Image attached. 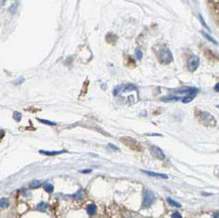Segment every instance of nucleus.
<instances>
[{
    "mask_svg": "<svg viewBox=\"0 0 219 218\" xmlns=\"http://www.w3.org/2000/svg\"><path fill=\"white\" fill-rule=\"evenodd\" d=\"M40 122L43 123V124H46V125H48V126H56L57 123L56 122H53V121H50V120H43V119H37Z\"/></svg>",
    "mask_w": 219,
    "mask_h": 218,
    "instance_id": "nucleus-20",
    "label": "nucleus"
},
{
    "mask_svg": "<svg viewBox=\"0 0 219 218\" xmlns=\"http://www.w3.org/2000/svg\"><path fill=\"white\" fill-rule=\"evenodd\" d=\"M25 193H23V195H24V197H26L27 198L28 196L31 195V193H29V191H24Z\"/></svg>",
    "mask_w": 219,
    "mask_h": 218,
    "instance_id": "nucleus-30",
    "label": "nucleus"
},
{
    "mask_svg": "<svg viewBox=\"0 0 219 218\" xmlns=\"http://www.w3.org/2000/svg\"><path fill=\"white\" fill-rule=\"evenodd\" d=\"M202 194L204 196H211L212 195V193H202Z\"/></svg>",
    "mask_w": 219,
    "mask_h": 218,
    "instance_id": "nucleus-32",
    "label": "nucleus"
},
{
    "mask_svg": "<svg viewBox=\"0 0 219 218\" xmlns=\"http://www.w3.org/2000/svg\"><path fill=\"white\" fill-rule=\"evenodd\" d=\"M201 34L203 35V36L206 39V40H208L209 41H210V42H212L213 44H218V43H217V41L216 40H215L214 38H213L212 36L209 35V33H207V32H205V31H201Z\"/></svg>",
    "mask_w": 219,
    "mask_h": 218,
    "instance_id": "nucleus-13",
    "label": "nucleus"
},
{
    "mask_svg": "<svg viewBox=\"0 0 219 218\" xmlns=\"http://www.w3.org/2000/svg\"><path fill=\"white\" fill-rule=\"evenodd\" d=\"M91 171H92V170H90V169H86V170H81L80 172L82 173V174H88V173H90Z\"/></svg>",
    "mask_w": 219,
    "mask_h": 218,
    "instance_id": "nucleus-27",
    "label": "nucleus"
},
{
    "mask_svg": "<svg viewBox=\"0 0 219 218\" xmlns=\"http://www.w3.org/2000/svg\"><path fill=\"white\" fill-rule=\"evenodd\" d=\"M199 89L197 88L194 87H189V86H184V87L180 88L177 90H176V93H181V94H183V93H186V94H190L191 93H194V92H198Z\"/></svg>",
    "mask_w": 219,
    "mask_h": 218,
    "instance_id": "nucleus-7",
    "label": "nucleus"
},
{
    "mask_svg": "<svg viewBox=\"0 0 219 218\" xmlns=\"http://www.w3.org/2000/svg\"><path fill=\"white\" fill-rule=\"evenodd\" d=\"M195 117L199 120V122L201 123L203 126H213L217 124V121H216L214 117L208 112L196 111L195 112Z\"/></svg>",
    "mask_w": 219,
    "mask_h": 218,
    "instance_id": "nucleus-1",
    "label": "nucleus"
},
{
    "mask_svg": "<svg viewBox=\"0 0 219 218\" xmlns=\"http://www.w3.org/2000/svg\"><path fill=\"white\" fill-rule=\"evenodd\" d=\"M141 171L144 174L148 175L149 176L152 177H157V178H162V179H167L168 178V176L165 174H162V173H158L154 172V171H151V170H141Z\"/></svg>",
    "mask_w": 219,
    "mask_h": 218,
    "instance_id": "nucleus-8",
    "label": "nucleus"
},
{
    "mask_svg": "<svg viewBox=\"0 0 219 218\" xmlns=\"http://www.w3.org/2000/svg\"><path fill=\"white\" fill-rule=\"evenodd\" d=\"M213 218H219V212H216L213 214Z\"/></svg>",
    "mask_w": 219,
    "mask_h": 218,
    "instance_id": "nucleus-29",
    "label": "nucleus"
},
{
    "mask_svg": "<svg viewBox=\"0 0 219 218\" xmlns=\"http://www.w3.org/2000/svg\"><path fill=\"white\" fill-rule=\"evenodd\" d=\"M13 118L17 121H20L21 119V113H20L19 112H13Z\"/></svg>",
    "mask_w": 219,
    "mask_h": 218,
    "instance_id": "nucleus-23",
    "label": "nucleus"
},
{
    "mask_svg": "<svg viewBox=\"0 0 219 218\" xmlns=\"http://www.w3.org/2000/svg\"><path fill=\"white\" fill-rule=\"evenodd\" d=\"M136 58H137V59H139V60L142 59V58H143V53H142V51L140 48H137L136 49Z\"/></svg>",
    "mask_w": 219,
    "mask_h": 218,
    "instance_id": "nucleus-24",
    "label": "nucleus"
},
{
    "mask_svg": "<svg viewBox=\"0 0 219 218\" xmlns=\"http://www.w3.org/2000/svg\"><path fill=\"white\" fill-rule=\"evenodd\" d=\"M149 151H150L151 155H152L154 158L159 159V160H164L165 158H166V156H165L163 150L161 149L159 147H158V146L156 145L150 146V148H149Z\"/></svg>",
    "mask_w": 219,
    "mask_h": 218,
    "instance_id": "nucleus-6",
    "label": "nucleus"
},
{
    "mask_svg": "<svg viewBox=\"0 0 219 218\" xmlns=\"http://www.w3.org/2000/svg\"><path fill=\"white\" fill-rule=\"evenodd\" d=\"M10 206V201L7 198H0V208H7Z\"/></svg>",
    "mask_w": 219,
    "mask_h": 218,
    "instance_id": "nucleus-14",
    "label": "nucleus"
},
{
    "mask_svg": "<svg viewBox=\"0 0 219 218\" xmlns=\"http://www.w3.org/2000/svg\"><path fill=\"white\" fill-rule=\"evenodd\" d=\"M41 185V183H40V181H37V180H34L33 181L30 183L29 187L31 189H37L39 187H40Z\"/></svg>",
    "mask_w": 219,
    "mask_h": 218,
    "instance_id": "nucleus-18",
    "label": "nucleus"
},
{
    "mask_svg": "<svg viewBox=\"0 0 219 218\" xmlns=\"http://www.w3.org/2000/svg\"><path fill=\"white\" fill-rule=\"evenodd\" d=\"M171 218H182V215L179 212H174L171 214Z\"/></svg>",
    "mask_w": 219,
    "mask_h": 218,
    "instance_id": "nucleus-25",
    "label": "nucleus"
},
{
    "mask_svg": "<svg viewBox=\"0 0 219 218\" xmlns=\"http://www.w3.org/2000/svg\"><path fill=\"white\" fill-rule=\"evenodd\" d=\"M109 147L111 148H112V149H113V150H119V148H117V146L113 145V143H109Z\"/></svg>",
    "mask_w": 219,
    "mask_h": 218,
    "instance_id": "nucleus-28",
    "label": "nucleus"
},
{
    "mask_svg": "<svg viewBox=\"0 0 219 218\" xmlns=\"http://www.w3.org/2000/svg\"><path fill=\"white\" fill-rule=\"evenodd\" d=\"M167 202L168 203L169 205H171V207H175V208H182V204H179L178 202L175 201V200L172 199V198H167Z\"/></svg>",
    "mask_w": 219,
    "mask_h": 218,
    "instance_id": "nucleus-16",
    "label": "nucleus"
},
{
    "mask_svg": "<svg viewBox=\"0 0 219 218\" xmlns=\"http://www.w3.org/2000/svg\"><path fill=\"white\" fill-rule=\"evenodd\" d=\"M180 99L179 97H176V96H167V97H163L161 98V100L163 102H176V101H178Z\"/></svg>",
    "mask_w": 219,
    "mask_h": 218,
    "instance_id": "nucleus-15",
    "label": "nucleus"
},
{
    "mask_svg": "<svg viewBox=\"0 0 219 218\" xmlns=\"http://www.w3.org/2000/svg\"><path fill=\"white\" fill-rule=\"evenodd\" d=\"M48 204H46V203H44V202H41V203H40V204L36 206V210L39 211V212H45L46 211H47V209H48Z\"/></svg>",
    "mask_w": 219,
    "mask_h": 218,
    "instance_id": "nucleus-12",
    "label": "nucleus"
},
{
    "mask_svg": "<svg viewBox=\"0 0 219 218\" xmlns=\"http://www.w3.org/2000/svg\"><path fill=\"white\" fill-rule=\"evenodd\" d=\"M156 201V196L152 191L144 189L143 191V201H142V208L146 209V208H150L153 204H154Z\"/></svg>",
    "mask_w": 219,
    "mask_h": 218,
    "instance_id": "nucleus-2",
    "label": "nucleus"
},
{
    "mask_svg": "<svg viewBox=\"0 0 219 218\" xmlns=\"http://www.w3.org/2000/svg\"><path fill=\"white\" fill-rule=\"evenodd\" d=\"M44 189L46 192H48V193H52V192H53L54 187H53V185L51 183L46 182L44 184Z\"/></svg>",
    "mask_w": 219,
    "mask_h": 218,
    "instance_id": "nucleus-17",
    "label": "nucleus"
},
{
    "mask_svg": "<svg viewBox=\"0 0 219 218\" xmlns=\"http://www.w3.org/2000/svg\"><path fill=\"white\" fill-rule=\"evenodd\" d=\"M121 141L125 144L126 146H128L129 148H131L132 150H135V151H140L141 150V146L136 139H134L133 138L129 137V136H126V137H122L121 139Z\"/></svg>",
    "mask_w": 219,
    "mask_h": 218,
    "instance_id": "nucleus-4",
    "label": "nucleus"
},
{
    "mask_svg": "<svg viewBox=\"0 0 219 218\" xmlns=\"http://www.w3.org/2000/svg\"><path fill=\"white\" fill-rule=\"evenodd\" d=\"M159 59L163 64H169L173 61V55L168 48H163V49L160 50Z\"/></svg>",
    "mask_w": 219,
    "mask_h": 218,
    "instance_id": "nucleus-3",
    "label": "nucleus"
},
{
    "mask_svg": "<svg viewBox=\"0 0 219 218\" xmlns=\"http://www.w3.org/2000/svg\"><path fill=\"white\" fill-rule=\"evenodd\" d=\"M199 66V58L196 55H192L188 60L187 67L190 72H194Z\"/></svg>",
    "mask_w": 219,
    "mask_h": 218,
    "instance_id": "nucleus-5",
    "label": "nucleus"
},
{
    "mask_svg": "<svg viewBox=\"0 0 219 218\" xmlns=\"http://www.w3.org/2000/svg\"><path fill=\"white\" fill-rule=\"evenodd\" d=\"M73 197H74L75 199L81 200L83 198V193H82L81 191H77L76 193L73 194Z\"/></svg>",
    "mask_w": 219,
    "mask_h": 218,
    "instance_id": "nucleus-21",
    "label": "nucleus"
},
{
    "mask_svg": "<svg viewBox=\"0 0 219 218\" xmlns=\"http://www.w3.org/2000/svg\"><path fill=\"white\" fill-rule=\"evenodd\" d=\"M214 89H215V91H217V92H219V83H217V85H215V87H214Z\"/></svg>",
    "mask_w": 219,
    "mask_h": 218,
    "instance_id": "nucleus-31",
    "label": "nucleus"
},
{
    "mask_svg": "<svg viewBox=\"0 0 219 218\" xmlns=\"http://www.w3.org/2000/svg\"><path fill=\"white\" fill-rule=\"evenodd\" d=\"M86 212L90 216H93L97 213V206L94 204H90L86 206Z\"/></svg>",
    "mask_w": 219,
    "mask_h": 218,
    "instance_id": "nucleus-9",
    "label": "nucleus"
},
{
    "mask_svg": "<svg viewBox=\"0 0 219 218\" xmlns=\"http://www.w3.org/2000/svg\"><path fill=\"white\" fill-rule=\"evenodd\" d=\"M134 90H137V88H136V86L134 85H126L125 87L122 89V91L123 92H130V91H134Z\"/></svg>",
    "mask_w": 219,
    "mask_h": 218,
    "instance_id": "nucleus-19",
    "label": "nucleus"
},
{
    "mask_svg": "<svg viewBox=\"0 0 219 218\" xmlns=\"http://www.w3.org/2000/svg\"><path fill=\"white\" fill-rule=\"evenodd\" d=\"M197 93H198V92H194V93H190V94L186 95V97L182 98V103H190L192 100L195 98V96H196Z\"/></svg>",
    "mask_w": 219,
    "mask_h": 218,
    "instance_id": "nucleus-11",
    "label": "nucleus"
},
{
    "mask_svg": "<svg viewBox=\"0 0 219 218\" xmlns=\"http://www.w3.org/2000/svg\"><path fill=\"white\" fill-rule=\"evenodd\" d=\"M126 218H135V217H134V216H127V217H126Z\"/></svg>",
    "mask_w": 219,
    "mask_h": 218,
    "instance_id": "nucleus-33",
    "label": "nucleus"
},
{
    "mask_svg": "<svg viewBox=\"0 0 219 218\" xmlns=\"http://www.w3.org/2000/svg\"><path fill=\"white\" fill-rule=\"evenodd\" d=\"M199 21H200V22H201V24L203 25V26L204 27H205L207 30H210L209 29V27L208 26V24H207L206 22H205V19H204V17H202V15L201 14H199Z\"/></svg>",
    "mask_w": 219,
    "mask_h": 218,
    "instance_id": "nucleus-22",
    "label": "nucleus"
},
{
    "mask_svg": "<svg viewBox=\"0 0 219 218\" xmlns=\"http://www.w3.org/2000/svg\"><path fill=\"white\" fill-rule=\"evenodd\" d=\"M67 150H61V151H45V150H40V153L46 156H56L59 154L67 153Z\"/></svg>",
    "mask_w": 219,
    "mask_h": 218,
    "instance_id": "nucleus-10",
    "label": "nucleus"
},
{
    "mask_svg": "<svg viewBox=\"0 0 219 218\" xmlns=\"http://www.w3.org/2000/svg\"><path fill=\"white\" fill-rule=\"evenodd\" d=\"M121 88H122V86H121V85H118V86H117V87L114 89V90H113V94H114L115 96H117V93L121 91Z\"/></svg>",
    "mask_w": 219,
    "mask_h": 218,
    "instance_id": "nucleus-26",
    "label": "nucleus"
}]
</instances>
